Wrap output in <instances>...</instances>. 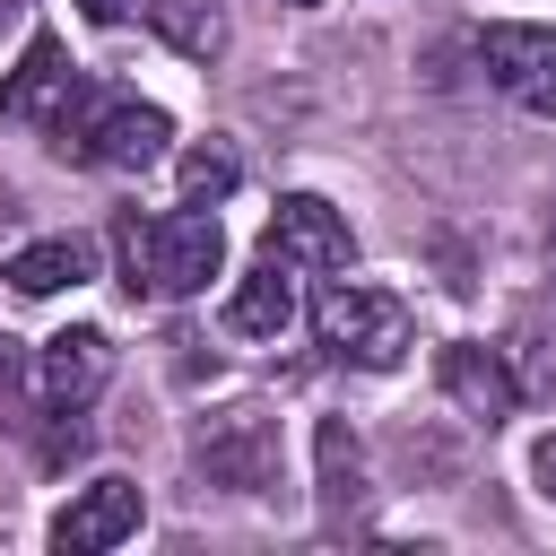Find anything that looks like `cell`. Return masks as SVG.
<instances>
[{"label":"cell","instance_id":"6da1fadb","mask_svg":"<svg viewBox=\"0 0 556 556\" xmlns=\"http://www.w3.org/2000/svg\"><path fill=\"white\" fill-rule=\"evenodd\" d=\"M113 252H122V287L130 295H200L226 269V226H217V208L182 200L165 217H122Z\"/></svg>","mask_w":556,"mask_h":556},{"label":"cell","instance_id":"7a4b0ae2","mask_svg":"<svg viewBox=\"0 0 556 556\" xmlns=\"http://www.w3.org/2000/svg\"><path fill=\"white\" fill-rule=\"evenodd\" d=\"M52 130V148L70 156V165H104V174H139V165H156L165 156V139H174V122H165V104H139L130 87H70V104L43 122Z\"/></svg>","mask_w":556,"mask_h":556},{"label":"cell","instance_id":"3957f363","mask_svg":"<svg viewBox=\"0 0 556 556\" xmlns=\"http://www.w3.org/2000/svg\"><path fill=\"white\" fill-rule=\"evenodd\" d=\"M313 339L356 365V374H391L408 356V304L391 287H365V278H330V295L313 304Z\"/></svg>","mask_w":556,"mask_h":556},{"label":"cell","instance_id":"277c9868","mask_svg":"<svg viewBox=\"0 0 556 556\" xmlns=\"http://www.w3.org/2000/svg\"><path fill=\"white\" fill-rule=\"evenodd\" d=\"M191 460H200V478L226 486V495H269V486H278V417L252 408V400H243V408H217V417H200Z\"/></svg>","mask_w":556,"mask_h":556},{"label":"cell","instance_id":"5b68a950","mask_svg":"<svg viewBox=\"0 0 556 556\" xmlns=\"http://www.w3.org/2000/svg\"><path fill=\"white\" fill-rule=\"evenodd\" d=\"M104 382H113V339H104L96 321H78V330L43 339V356H35V391H43V408H52V417H87Z\"/></svg>","mask_w":556,"mask_h":556},{"label":"cell","instance_id":"8992f818","mask_svg":"<svg viewBox=\"0 0 556 556\" xmlns=\"http://www.w3.org/2000/svg\"><path fill=\"white\" fill-rule=\"evenodd\" d=\"M269 252H278L287 269L339 278V269L356 261V235H348V217H339L321 191H295V200H278V217H269Z\"/></svg>","mask_w":556,"mask_h":556},{"label":"cell","instance_id":"52a82bcc","mask_svg":"<svg viewBox=\"0 0 556 556\" xmlns=\"http://www.w3.org/2000/svg\"><path fill=\"white\" fill-rule=\"evenodd\" d=\"M478 70L530 104V113H556V26H486L478 35Z\"/></svg>","mask_w":556,"mask_h":556},{"label":"cell","instance_id":"ba28073f","mask_svg":"<svg viewBox=\"0 0 556 556\" xmlns=\"http://www.w3.org/2000/svg\"><path fill=\"white\" fill-rule=\"evenodd\" d=\"M139 513H148V504H139V486H130V478H87V486L52 513V547H61V556L122 547V539L139 530Z\"/></svg>","mask_w":556,"mask_h":556},{"label":"cell","instance_id":"9c48e42d","mask_svg":"<svg viewBox=\"0 0 556 556\" xmlns=\"http://www.w3.org/2000/svg\"><path fill=\"white\" fill-rule=\"evenodd\" d=\"M70 52L52 43V35H35L26 52H17V70L0 78V122H52L61 104H70Z\"/></svg>","mask_w":556,"mask_h":556},{"label":"cell","instance_id":"30bf717a","mask_svg":"<svg viewBox=\"0 0 556 556\" xmlns=\"http://www.w3.org/2000/svg\"><path fill=\"white\" fill-rule=\"evenodd\" d=\"M287 321H295V278H287V261L269 252L261 269L235 278V295H226V330H235V339H278Z\"/></svg>","mask_w":556,"mask_h":556},{"label":"cell","instance_id":"8fae6325","mask_svg":"<svg viewBox=\"0 0 556 556\" xmlns=\"http://www.w3.org/2000/svg\"><path fill=\"white\" fill-rule=\"evenodd\" d=\"M96 269V243L87 235H43V243H26V252H9V287L17 295H61V287H78Z\"/></svg>","mask_w":556,"mask_h":556},{"label":"cell","instance_id":"7c38bea8","mask_svg":"<svg viewBox=\"0 0 556 556\" xmlns=\"http://www.w3.org/2000/svg\"><path fill=\"white\" fill-rule=\"evenodd\" d=\"M443 391H452L460 408H478L486 426H495V417H513V400H521V382L504 374V356H495V348H443Z\"/></svg>","mask_w":556,"mask_h":556},{"label":"cell","instance_id":"4fadbf2b","mask_svg":"<svg viewBox=\"0 0 556 556\" xmlns=\"http://www.w3.org/2000/svg\"><path fill=\"white\" fill-rule=\"evenodd\" d=\"M148 26H156L182 61H217V52H226V9H217V0H148Z\"/></svg>","mask_w":556,"mask_h":556},{"label":"cell","instance_id":"5bb4252c","mask_svg":"<svg viewBox=\"0 0 556 556\" xmlns=\"http://www.w3.org/2000/svg\"><path fill=\"white\" fill-rule=\"evenodd\" d=\"M313 452H321V513L339 521V513H356L365 504V460H356V434L330 417L321 434H313Z\"/></svg>","mask_w":556,"mask_h":556},{"label":"cell","instance_id":"9a60e30c","mask_svg":"<svg viewBox=\"0 0 556 556\" xmlns=\"http://www.w3.org/2000/svg\"><path fill=\"white\" fill-rule=\"evenodd\" d=\"M226 191H235V148H217V139H208V148H191V156H182V200L217 208Z\"/></svg>","mask_w":556,"mask_h":556},{"label":"cell","instance_id":"2e32d148","mask_svg":"<svg viewBox=\"0 0 556 556\" xmlns=\"http://www.w3.org/2000/svg\"><path fill=\"white\" fill-rule=\"evenodd\" d=\"M0 417H17V339H0Z\"/></svg>","mask_w":556,"mask_h":556},{"label":"cell","instance_id":"e0dca14e","mask_svg":"<svg viewBox=\"0 0 556 556\" xmlns=\"http://www.w3.org/2000/svg\"><path fill=\"white\" fill-rule=\"evenodd\" d=\"M530 478H539V495L556 504V434H539V452H530Z\"/></svg>","mask_w":556,"mask_h":556},{"label":"cell","instance_id":"ac0fdd59","mask_svg":"<svg viewBox=\"0 0 556 556\" xmlns=\"http://www.w3.org/2000/svg\"><path fill=\"white\" fill-rule=\"evenodd\" d=\"M78 17H96V26H113V17H130V0H78Z\"/></svg>","mask_w":556,"mask_h":556},{"label":"cell","instance_id":"d6986e66","mask_svg":"<svg viewBox=\"0 0 556 556\" xmlns=\"http://www.w3.org/2000/svg\"><path fill=\"white\" fill-rule=\"evenodd\" d=\"M17 9H26V0H0V26H9V17H17Z\"/></svg>","mask_w":556,"mask_h":556},{"label":"cell","instance_id":"ffe728a7","mask_svg":"<svg viewBox=\"0 0 556 556\" xmlns=\"http://www.w3.org/2000/svg\"><path fill=\"white\" fill-rule=\"evenodd\" d=\"M287 9H304V0H287Z\"/></svg>","mask_w":556,"mask_h":556}]
</instances>
